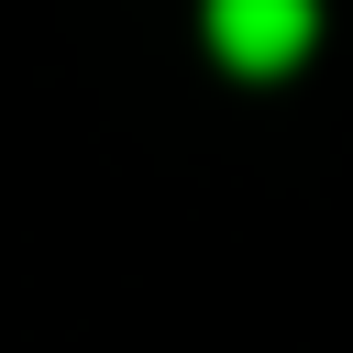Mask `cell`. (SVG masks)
Listing matches in <instances>:
<instances>
[{"mask_svg":"<svg viewBox=\"0 0 353 353\" xmlns=\"http://www.w3.org/2000/svg\"><path fill=\"white\" fill-rule=\"evenodd\" d=\"M320 33V0H210V55L243 66V77H276L298 66Z\"/></svg>","mask_w":353,"mask_h":353,"instance_id":"1","label":"cell"}]
</instances>
